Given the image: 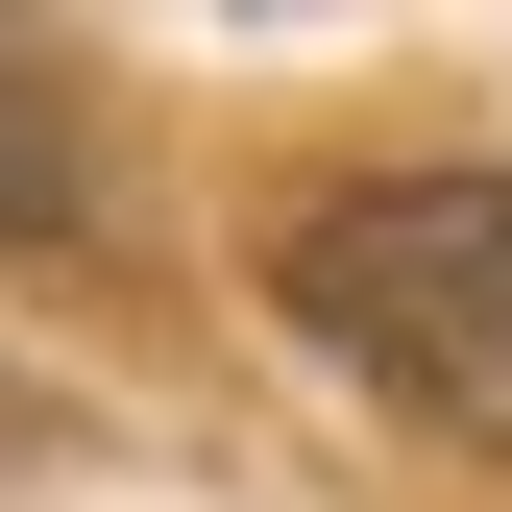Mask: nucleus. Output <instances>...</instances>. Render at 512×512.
Listing matches in <instances>:
<instances>
[{"label": "nucleus", "instance_id": "nucleus-1", "mask_svg": "<svg viewBox=\"0 0 512 512\" xmlns=\"http://www.w3.org/2000/svg\"><path fill=\"white\" fill-rule=\"evenodd\" d=\"M293 317L439 439H512V171H342L293 244Z\"/></svg>", "mask_w": 512, "mask_h": 512}, {"label": "nucleus", "instance_id": "nucleus-2", "mask_svg": "<svg viewBox=\"0 0 512 512\" xmlns=\"http://www.w3.org/2000/svg\"><path fill=\"white\" fill-rule=\"evenodd\" d=\"M74 220V98L25 74V25H0V244H49Z\"/></svg>", "mask_w": 512, "mask_h": 512}]
</instances>
